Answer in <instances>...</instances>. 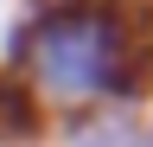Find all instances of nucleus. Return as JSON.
Here are the masks:
<instances>
[{
	"label": "nucleus",
	"instance_id": "1",
	"mask_svg": "<svg viewBox=\"0 0 153 147\" xmlns=\"http://www.w3.org/2000/svg\"><path fill=\"white\" fill-rule=\"evenodd\" d=\"M7 70L57 115L128 109L153 90V0H38L7 39Z\"/></svg>",
	"mask_w": 153,
	"mask_h": 147
},
{
	"label": "nucleus",
	"instance_id": "2",
	"mask_svg": "<svg viewBox=\"0 0 153 147\" xmlns=\"http://www.w3.org/2000/svg\"><path fill=\"white\" fill-rule=\"evenodd\" d=\"M38 128H45V109L32 102V90L13 77L7 64H0V147H13V141H32Z\"/></svg>",
	"mask_w": 153,
	"mask_h": 147
}]
</instances>
